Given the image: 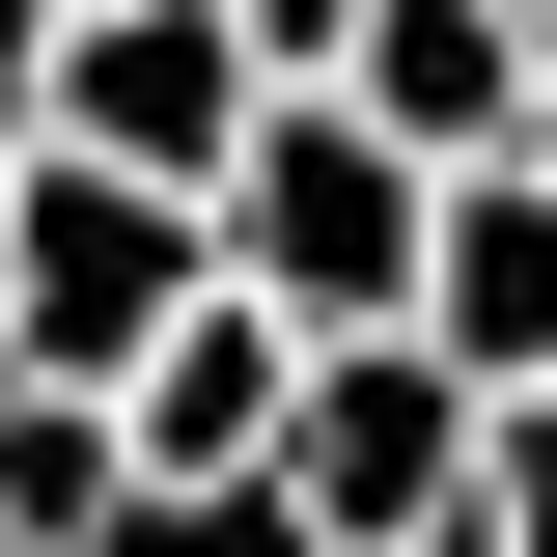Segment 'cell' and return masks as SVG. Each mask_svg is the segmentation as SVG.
I'll use <instances>...</instances> for the list:
<instances>
[{
    "label": "cell",
    "mask_w": 557,
    "mask_h": 557,
    "mask_svg": "<svg viewBox=\"0 0 557 557\" xmlns=\"http://www.w3.org/2000/svg\"><path fill=\"white\" fill-rule=\"evenodd\" d=\"M418 196H446V168H418L362 84H307V57H278V84H251V139L196 168L223 278H251V307H307V335H335V307H418Z\"/></svg>",
    "instance_id": "2"
},
{
    "label": "cell",
    "mask_w": 557,
    "mask_h": 557,
    "mask_svg": "<svg viewBox=\"0 0 557 557\" xmlns=\"http://www.w3.org/2000/svg\"><path fill=\"white\" fill-rule=\"evenodd\" d=\"M278 362H307V307H251V278H196V307H168V335L112 362L139 530H196V502H251V446H278Z\"/></svg>",
    "instance_id": "5"
},
{
    "label": "cell",
    "mask_w": 557,
    "mask_h": 557,
    "mask_svg": "<svg viewBox=\"0 0 557 557\" xmlns=\"http://www.w3.org/2000/svg\"><path fill=\"white\" fill-rule=\"evenodd\" d=\"M0 530H139V446L84 362H0Z\"/></svg>",
    "instance_id": "8"
},
{
    "label": "cell",
    "mask_w": 557,
    "mask_h": 557,
    "mask_svg": "<svg viewBox=\"0 0 557 557\" xmlns=\"http://www.w3.org/2000/svg\"><path fill=\"white\" fill-rule=\"evenodd\" d=\"M474 530L557 557V362H530V391H474Z\"/></svg>",
    "instance_id": "9"
},
{
    "label": "cell",
    "mask_w": 557,
    "mask_h": 557,
    "mask_svg": "<svg viewBox=\"0 0 557 557\" xmlns=\"http://www.w3.org/2000/svg\"><path fill=\"white\" fill-rule=\"evenodd\" d=\"M335 28H362V0H251V57H335Z\"/></svg>",
    "instance_id": "11"
},
{
    "label": "cell",
    "mask_w": 557,
    "mask_h": 557,
    "mask_svg": "<svg viewBox=\"0 0 557 557\" xmlns=\"http://www.w3.org/2000/svg\"><path fill=\"white\" fill-rule=\"evenodd\" d=\"M418 335L474 362V391H530V362H557V168H502V139H474V168L418 196Z\"/></svg>",
    "instance_id": "6"
},
{
    "label": "cell",
    "mask_w": 557,
    "mask_h": 557,
    "mask_svg": "<svg viewBox=\"0 0 557 557\" xmlns=\"http://www.w3.org/2000/svg\"><path fill=\"white\" fill-rule=\"evenodd\" d=\"M28 84H57V0H0V139H28Z\"/></svg>",
    "instance_id": "10"
},
{
    "label": "cell",
    "mask_w": 557,
    "mask_h": 557,
    "mask_svg": "<svg viewBox=\"0 0 557 557\" xmlns=\"http://www.w3.org/2000/svg\"><path fill=\"white\" fill-rule=\"evenodd\" d=\"M307 84H362V112L418 139V168H474V139H502V84H530V0H362V28H335Z\"/></svg>",
    "instance_id": "7"
},
{
    "label": "cell",
    "mask_w": 557,
    "mask_h": 557,
    "mask_svg": "<svg viewBox=\"0 0 557 557\" xmlns=\"http://www.w3.org/2000/svg\"><path fill=\"white\" fill-rule=\"evenodd\" d=\"M251 0H57V84H28V139H112V168H168L196 196L223 139H251Z\"/></svg>",
    "instance_id": "4"
},
{
    "label": "cell",
    "mask_w": 557,
    "mask_h": 557,
    "mask_svg": "<svg viewBox=\"0 0 557 557\" xmlns=\"http://www.w3.org/2000/svg\"><path fill=\"white\" fill-rule=\"evenodd\" d=\"M196 278H223V223L168 196V168H112V139H0V362H84V391H112Z\"/></svg>",
    "instance_id": "3"
},
{
    "label": "cell",
    "mask_w": 557,
    "mask_h": 557,
    "mask_svg": "<svg viewBox=\"0 0 557 557\" xmlns=\"http://www.w3.org/2000/svg\"><path fill=\"white\" fill-rule=\"evenodd\" d=\"M251 502H278L307 557H474V362L418 335V307H335V335L278 362Z\"/></svg>",
    "instance_id": "1"
}]
</instances>
